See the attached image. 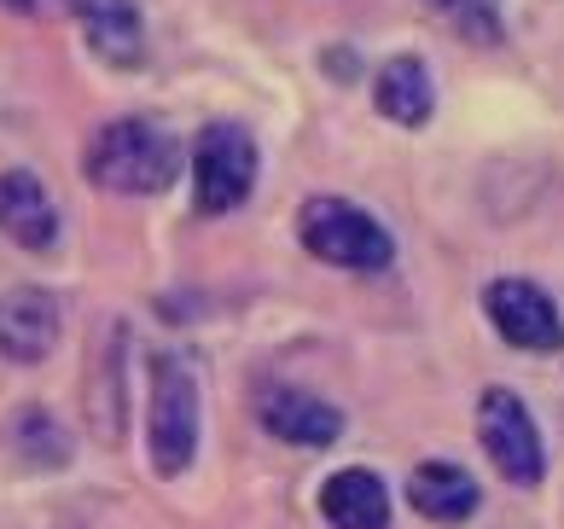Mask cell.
<instances>
[{"label":"cell","mask_w":564,"mask_h":529,"mask_svg":"<svg viewBox=\"0 0 564 529\" xmlns=\"http://www.w3.org/2000/svg\"><path fill=\"white\" fill-rule=\"evenodd\" d=\"M88 181L99 193L145 198V193H170L181 175V140L163 122L145 117H117L88 140Z\"/></svg>","instance_id":"1"},{"label":"cell","mask_w":564,"mask_h":529,"mask_svg":"<svg viewBox=\"0 0 564 529\" xmlns=\"http://www.w3.org/2000/svg\"><path fill=\"white\" fill-rule=\"evenodd\" d=\"M297 239L308 257H321L326 268H349V273H379L395 257V239L379 216H367L361 204L315 193L297 209Z\"/></svg>","instance_id":"2"},{"label":"cell","mask_w":564,"mask_h":529,"mask_svg":"<svg viewBox=\"0 0 564 529\" xmlns=\"http://www.w3.org/2000/svg\"><path fill=\"white\" fill-rule=\"evenodd\" d=\"M198 378L181 355H152V396H145V460L158 477H181L198 454Z\"/></svg>","instance_id":"3"},{"label":"cell","mask_w":564,"mask_h":529,"mask_svg":"<svg viewBox=\"0 0 564 529\" xmlns=\"http://www.w3.org/2000/svg\"><path fill=\"white\" fill-rule=\"evenodd\" d=\"M257 193V140L239 122H210L193 145V209L227 216Z\"/></svg>","instance_id":"4"},{"label":"cell","mask_w":564,"mask_h":529,"mask_svg":"<svg viewBox=\"0 0 564 529\" xmlns=\"http://www.w3.org/2000/svg\"><path fill=\"white\" fill-rule=\"evenodd\" d=\"M477 436H484V454L507 483H518V489H535L541 483L547 449H541L530 408L512 390H484V401H477Z\"/></svg>","instance_id":"5"},{"label":"cell","mask_w":564,"mask_h":529,"mask_svg":"<svg viewBox=\"0 0 564 529\" xmlns=\"http://www.w3.org/2000/svg\"><path fill=\"white\" fill-rule=\"evenodd\" d=\"M484 309H489V326L507 337L512 349H535V355H553L564 344V321L553 298L541 291L535 280H495L484 291Z\"/></svg>","instance_id":"6"},{"label":"cell","mask_w":564,"mask_h":529,"mask_svg":"<svg viewBox=\"0 0 564 529\" xmlns=\"http://www.w3.org/2000/svg\"><path fill=\"white\" fill-rule=\"evenodd\" d=\"M58 326H65V309H58L53 291H41V285L0 291V355H7L12 367L47 361L53 344H58Z\"/></svg>","instance_id":"7"},{"label":"cell","mask_w":564,"mask_h":529,"mask_svg":"<svg viewBox=\"0 0 564 529\" xmlns=\"http://www.w3.org/2000/svg\"><path fill=\"white\" fill-rule=\"evenodd\" d=\"M257 419L268 436L280 442H297V449H326V442L344 436V413L332 401L308 396V390H291V385H268L257 401Z\"/></svg>","instance_id":"8"},{"label":"cell","mask_w":564,"mask_h":529,"mask_svg":"<svg viewBox=\"0 0 564 529\" xmlns=\"http://www.w3.org/2000/svg\"><path fill=\"white\" fill-rule=\"evenodd\" d=\"M0 233L24 250L58 245V204L47 198V186L30 169H0Z\"/></svg>","instance_id":"9"},{"label":"cell","mask_w":564,"mask_h":529,"mask_svg":"<svg viewBox=\"0 0 564 529\" xmlns=\"http://www.w3.org/2000/svg\"><path fill=\"white\" fill-rule=\"evenodd\" d=\"M82 35H88L94 58H106L117 71H134L145 58V18L134 0H70Z\"/></svg>","instance_id":"10"},{"label":"cell","mask_w":564,"mask_h":529,"mask_svg":"<svg viewBox=\"0 0 564 529\" xmlns=\"http://www.w3.org/2000/svg\"><path fill=\"white\" fill-rule=\"evenodd\" d=\"M321 518L332 529H390V489L367 465H344L321 483Z\"/></svg>","instance_id":"11"},{"label":"cell","mask_w":564,"mask_h":529,"mask_svg":"<svg viewBox=\"0 0 564 529\" xmlns=\"http://www.w3.org/2000/svg\"><path fill=\"white\" fill-rule=\"evenodd\" d=\"M372 99H379V111L390 122H402V129H425L431 111H436V88H431L425 58H413V53L384 58L379 82H372Z\"/></svg>","instance_id":"12"},{"label":"cell","mask_w":564,"mask_h":529,"mask_svg":"<svg viewBox=\"0 0 564 529\" xmlns=\"http://www.w3.org/2000/svg\"><path fill=\"white\" fill-rule=\"evenodd\" d=\"M408 500L413 512L431 518V523H459L477 512V483L459 472L454 460H425L420 472L408 477Z\"/></svg>","instance_id":"13"},{"label":"cell","mask_w":564,"mask_h":529,"mask_svg":"<svg viewBox=\"0 0 564 529\" xmlns=\"http://www.w3.org/2000/svg\"><path fill=\"white\" fill-rule=\"evenodd\" d=\"M425 7L443 12L466 41H484V47L500 41V0H425Z\"/></svg>","instance_id":"14"},{"label":"cell","mask_w":564,"mask_h":529,"mask_svg":"<svg viewBox=\"0 0 564 529\" xmlns=\"http://www.w3.org/2000/svg\"><path fill=\"white\" fill-rule=\"evenodd\" d=\"M0 7H12V12H30V7H35V0H0Z\"/></svg>","instance_id":"15"}]
</instances>
